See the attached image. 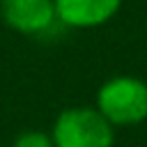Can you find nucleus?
I'll list each match as a JSON object with an SVG mask.
<instances>
[{"instance_id":"2","label":"nucleus","mask_w":147,"mask_h":147,"mask_svg":"<svg viewBox=\"0 0 147 147\" xmlns=\"http://www.w3.org/2000/svg\"><path fill=\"white\" fill-rule=\"evenodd\" d=\"M51 138L55 147H110L113 124L94 108H69L57 115Z\"/></svg>"},{"instance_id":"3","label":"nucleus","mask_w":147,"mask_h":147,"mask_svg":"<svg viewBox=\"0 0 147 147\" xmlns=\"http://www.w3.org/2000/svg\"><path fill=\"white\" fill-rule=\"evenodd\" d=\"M0 14L21 34H44L60 23L55 0H0Z\"/></svg>"},{"instance_id":"4","label":"nucleus","mask_w":147,"mask_h":147,"mask_svg":"<svg viewBox=\"0 0 147 147\" xmlns=\"http://www.w3.org/2000/svg\"><path fill=\"white\" fill-rule=\"evenodd\" d=\"M122 0H55L57 18L69 28H94L106 23Z\"/></svg>"},{"instance_id":"5","label":"nucleus","mask_w":147,"mask_h":147,"mask_svg":"<svg viewBox=\"0 0 147 147\" xmlns=\"http://www.w3.org/2000/svg\"><path fill=\"white\" fill-rule=\"evenodd\" d=\"M11 147H55V142L44 131H23L14 138Z\"/></svg>"},{"instance_id":"1","label":"nucleus","mask_w":147,"mask_h":147,"mask_svg":"<svg viewBox=\"0 0 147 147\" xmlns=\"http://www.w3.org/2000/svg\"><path fill=\"white\" fill-rule=\"evenodd\" d=\"M99 113L119 126L138 124L147 117V85L133 76H117L101 85L96 94Z\"/></svg>"}]
</instances>
